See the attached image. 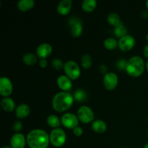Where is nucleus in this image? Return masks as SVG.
Segmentation results:
<instances>
[{"instance_id": "nucleus-1", "label": "nucleus", "mask_w": 148, "mask_h": 148, "mask_svg": "<svg viewBox=\"0 0 148 148\" xmlns=\"http://www.w3.org/2000/svg\"><path fill=\"white\" fill-rule=\"evenodd\" d=\"M27 145L30 148H47L50 140L46 132L43 130H33L26 137Z\"/></svg>"}, {"instance_id": "nucleus-2", "label": "nucleus", "mask_w": 148, "mask_h": 148, "mask_svg": "<svg viewBox=\"0 0 148 148\" xmlns=\"http://www.w3.org/2000/svg\"><path fill=\"white\" fill-rule=\"evenodd\" d=\"M74 96L68 92H59L52 100V106L56 111L63 112L69 109L74 102Z\"/></svg>"}, {"instance_id": "nucleus-3", "label": "nucleus", "mask_w": 148, "mask_h": 148, "mask_svg": "<svg viewBox=\"0 0 148 148\" xmlns=\"http://www.w3.org/2000/svg\"><path fill=\"white\" fill-rule=\"evenodd\" d=\"M125 69L130 76L133 77H140L144 72V61L140 56H133L127 62Z\"/></svg>"}, {"instance_id": "nucleus-4", "label": "nucleus", "mask_w": 148, "mask_h": 148, "mask_svg": "<svg viewBox=\"0 0 148 148\" xmlns=\"http://www.w3.org/2000/svg\"><path fill=\"white\" fill-rule=\"evenodd\" d=\"M49 140L52 145L56 147H60L66 143V136L64 131L62 129H53L50 133Z\"/></svg>"}, {"instance_id": "nucleus-5", "label": "nucleus", "mask_w": 148, "mask_h": 148, "mask_svg": "<svg viewBox=\"0 0 148 148\" xmlns=\"http://www.w3.org/2000/svg\"><path fill=\"white\" fill-rule=\"evenodd\" d=\"M64 70L66 76L71 79H77L80 76L81 71L77 63L74 61H68L64 64Z\"/></svg>"}, {"instance_id": "nucleus-6", "label": "nucleus", "mask_w": 148, "mask_h": 148, "mask_svg": "<svg viewBox=\"0 0 148 148\" xmlns=\"http://www.w3.org/2000/svg\"><path fill=\"white\" fill-rule=\"evenodd\" d=\"M77 117L79 121H82V123L88 124L94 119V113L90 107L82 106L79 107V108L78 109Z\"/></svg>"}, {"instance_id": "nucleus-7", "label": "nucleus", "mask_w": 148, "mask_h": 148, "mask_svg": "<svg viewBox=\"0 0 148 148\" xmlns=\"http://www.w3.org/2000/svg\"><path fill=\"white\" fill-rule=\"evenodd\" d=\"M61 122H62V125L66 128L74 130L78 127L79 119L72 113H66L62 116Z\"/></svg>"}, {"instance_id": "nucleus-8", "label": "nucleus", "mask_w": 148, "mask_h": 148, "mask_svg": "<svg viewBox=\"0 0 148 148\" xmlns=\"http://www.w3.org/2000/svg\"><path fill=\"white\" fill-rule=\"evenodd\" d=\"M135 45V39L130 35H127L119 39L118 46L123 51H128L131 50Z\"/></svg>"}, {"instance_id": "nucleus-9", "label": "nucleus", "mask_w": 148, "mask_h": 148, "mask_svg": "<svg viewBox=\"0 0 148 148\" xmlns=\"http://www.w3.org/2000/svg\"><path fill=\"white\" fill-rule=\"evenodd\" d=\"M119 82V78L114 72H109L104 75L103 84L105 88L108 90H112L116 88Z\"/></svg>"}, {"instance_id": "nucleus-10", "label": "nucleus", "mask_w": 148, "mask_h": 148, "mask_svg": "<svg viewBox=\"0 0 148 148\" xmlns=\"http://www.w3.org/2000/svg\"><path fill=\"white\" fill-rule=\"evenodd\" d=\"M12 83L9 78L2 77L0 78V94L7 98L12 92Z\"/></svg>"}, {"instance_id": "nucleus-11", "label": "nucleus", "mask_w": 148, "mask_h": 148, "mask_svg": "<svg viewBox=\"0 0 148 148\" xmlns=\"http://www.w3.org/2000/svg\"><path fill=\"white\" fill-rule=\"evenodd\" d=\"M27 143L25 136L21 133H16L10 140V145L12 148H25Z\"/></svg>"}, {"instance_id": "nucleus-12", "label": "nucleus", "mask_w": 148, "mask_h": 148, "mask_svg": "<svg viewBox=\"0 0 148 148\" xmlns=\"http://www.w3.org/2000/svg\"><path fill=\"white\" fill-rule=\"evenodd\" d=\"M69 23L71 26V34L72 35V36L75 38L80 36L83 30L80 20H78L77 18H73L70 20Z\"/></svg>"}, {"instance_id": "nucleus-13", "label": "nucleus", "mask_w": 148, "mask_h": 148, "mask_svg": "<svg viewBox=\"0 0 148 148\" xmlns=\"http://www.w3.org/2000/svg\"><path fill=\"white\" fill-rule=\"evenodd\" d=\"M52 53V46L49 43H42L39 45L36 50L37 56L41 59H46Z\"/></svg>"}, {"instance_id": "nucleus-14", "label": "nucleus", "mask_w": 148, "mask_h": 148, "mask_svg": "<svg viewBox=\"0 0 148 148\" xmlns=\"http://www.w3.org/2000/svg\"><path fill=\"white\" fill-rule=\"evenodd\" d=\"M57 85L60 89L64 92L69 90L72 87V82L70 78L66 75H61L57 79Z\"/></svg>"}, {"instance_id": "nucleus-15", "label": "nucleus", "mask_w": 148, "mask_h": 148, "mask_svg": "<svg viewBox=\"0 0 148 148\" xmlns=\"http://www.w3.org/2000/svg\"><path fill=\"white\" fill-rule=\"evenodd\" d=\"M72 5V1L71 0H62L58 4L56 10L60 14L66 15L70 12Z\"/></svg>"}, {"instance_id": "nucleus-16", "label": "nucleus", "mask_w": 148, "mask_h": 148, "mask_svg": "<svg viewBox=\"0 0 148 148\" xmlns=\"http://www.w3.org/2000/svg\"><path fill=\"white\" fill-rule=\"evenodd\" d=\"M30 108L27 104H20L15 110V115L19 119H25L30 114Z\"/></svg>"}, {"instance_id": "nucleus-17", "label": "nucleus", "mask_w": 148, "mask_h": 148, "mask_svg": "<svg viewBox=\"0 0 148 148\" xmlns=\"http://www.w3.org/2000/svg\"><path fill=\"white\" fill-rule=\"evenodd\" d=\"M1 106L7 112H12L15 108V103L11 98H4L1 101Z\"/></svg>"}, {"instance_id": "nucleus-18", "label": "nucleus", "mask_w": 148, "mask_h": 148, "mask_svg": "<svg viewBox=\"0 0 148 148\" xmlns=\"http://www.w3.org/2000/svg\"><path fill=\"white\" fill-rule=\"evenodd\" d=\"M35 1L33 0H20L17 2V7L22 12H26L33 7Z\"/></svg>"}, {"instance_id": "nucleus-19", "label": "nucleus", "mask_w": 148, "mask_h": 148, "mask_svg": "<svg viewBox=\"0 0 148 148\" xmlns=\"http://www.w3.org/2000/svg\"><path fill=\"white\" fill-rule=\"evenodd\" d=\"M92 129L97 133H104L107 129L106 124L103 120H96L92 124Z\"/></svg>"}, {"instance_id": "nucleus-20", "label": "nucleus", "mask_w": 148, "mask_h": 148, "mask_svg": "<svg viewBox=\"0 0 148 148\" xmlns=\"http://www.w3.org/2000/svg\"><path fill=\"white\" fill-rule=\"evenodd\" d=\"M96 5L95 0H84L82 3V8L86 12H91L95 10Z\"/></svg>"}, {"instance_id": "nucleus-21", "label": "nucleus", "mask_w": 148, "mask_h": 148, "mask_svg": "<svg viewBox=\"0 0 148 148\" xmlns=\"http://www.w3.org/2000/svg\"><path fill=\"white\" fill-rule=\"evenodd\" d=\"M107 20H108V23L113 26L117 27L121 23V20H120V17L118 14L116 13H110L108 14V17H107Z\"/></svg>"}, {"instance_id": "nucleus-22", "label": "nucleus", "mask_w": 148, "mask_h": 148, "mask_svg": "<svg viewBox=\"0 0 148 148\" xmlns=\"http://www.w3.org/2000/svg\"><path fill=\"white\" fill-rule=\"evenodd\" d=\"M23 61L26 65L31 66V65L36 64L37 62V57L33 53H27L23 56Z\"/></svg>"}, {"instance_id": "nucleus-23", "label": "nucleus", "mask_w": 148, "mask_h": 148, "mask_svg": "<svg viewBox=\"0 0 148 148\" xmlns=\"http://www.w3.org/2000/svg\"><path fill=\"white\" fill-rule=\"evenodd\" d=\"M47 123L51 127L56 129L59 128L61 124V121L59 120V117L56 115H50L47 118Z\"/></svg>"}, {"instance_id": "nucleus-24", "label": "nucleus", "mask_w": 148, "mask_h": 148, "mask_svg": "<svg viewBox=\"0 0 148 148\" xmlns=\"http://www.w3.org/2000/svg\"><path fill=\"white\" fill-rule=\"evenodd\" d=\"M114 33H115V36H116V37L121 38L124 37V36H127V28H126L125 26H124V25L121 23L119 25H118L117 27H115V29H114Z\"/></svg>"}, {"instance_id": "nucleus-25", "label": "nucleus", "mask_w": 148, "mask_h": 148, "mask_svg": "<svg viewBox=\"0 0 148 148\" xmlns=\"http://www.w3.org/2000/svg\"><path fill=\"white\" fill-rule=\"evenodd\" d=\"M104 46L106 49L108 50H114L118 46V43L116 40V39L113 38H108L104 40Z\"/></svg>"}, {"instance_id": "nucleus-26", "label": "nucleus", "mask_w": 148, "mask_h": 148, "mask_svg": "<svg viewBox=\"0 0 148 148\" xmlns=\"http://www.w3.org/2000/svg\"><path fill=\"white\" fill-rule=\"evenodd\" d=\"M81 64L85 69H90L92 66V58L89 54H85L81 58Z\"/></svg>"}, {"instance_id": "nucleus-27", "label": "nucleus", "mask_w": 148, "mask_h": 148, "mask_svg": "<svg viewBox=\"0 0 148 148\" xmlns=\"http://www.w3.org/2000/svg\"><path fill=\"white\" fill-rule=\"evenodd\" d=\"M74 98L77 101H84L87 98V94L83 90L78 89L74 94Z\"/></svg>"}, {"instance_id": "nucleus-28", "label": "nucleus", "mask_w": 148, "mask_h": 148, "mask_svg": "<svg viewBox=\"0 0 148 148\" xmlns=\"http://www.w3.org/2000/svg\"><path fill=\"white\" fill-rule=\"evenodd\" d=\"M51 65L55 69H56V70H60V69H62V68H64V63L62 62V61L59 59H53V62H52L51 63Z\"/></svg>"}, {"instance_id": "nucleus-29", "label": "nucleus", "mask_w": 148, "mask_h": 148, "mask_svg": "<svg viewBox=\"0 0 148 148\" xmlns=\"http://www.w3.org/2000/svg\"><path fill=\"white\" fill-rule=\"evenodd\" d=\"M22 127H23V125H22V123L20 121H16L13 125V129L17 132H18L22 130Z\"/></svg>"}, {"instance_id": "nucleus-30", "label": "nucleus", "mask_w": 148, "mask_h": 148, "mask_svg": "<svg viewBox=\"0 0 148 148\" xmlns=\"http://www.w3.org/2000/svg\"><path fill=\"white\" fill-rule=\"evenodd\" d=\"M73 133L75 135L77 136V137H79V136L82 135V133H83V130H82V129L81 128V127H76V128L74 129Z\"/></svg>"}, {"instance_id": "nucleus-31", "label": "nucleus", "mask_w": 148, "mask_h": 148, "mask_svg": "<svg viewBox=\"0 0 148 148\" xmlns=\"http://www.w3.org/2000/svg\"><path fill=\"white\" fill-rule=\"evenodd\" d=\"M127 63V62H126L125 60H123V59H122V60H120L119 62H118V66L120 68V69H124V68L126 69Z\"/></svg>"}, {"instance_id": "nucleus-32", "label": "nucleus", "mask_w": 148, "mask_h": 148, "mask_svg": "<svg viewBox=\"0 0 148 148\" xmlns=\"http://www.w3.org/2000/svg\"><path fill=\"white\" fill-rule=\"evenodd\" d=\"M39 65H40V67L45 68L48 65V62L46 59H40V61L39 62Z\"/></svg>"}, {"instance_id": "nucleus-33", "label": "nucleus", "mask_w": 148, "mask_h": 148, "mask_svg": "<svg viewBox=\"0 0 148 148\" xmlns=\"http://www.w3.org/2000/svg\"><path fill=\"white\" fill-rule=\"evenodd\" d=\"M143 53L145 57L148 58V44L146 45L145 47L144 48V51H143Z\"/></svg>"}, {"instance_id": "nucleus-34", "label": "nucleus", "mask_w": 148, "mask_h": 148, "mask_svg": "<svg viewBox=\"0 0 148 148\" xmlns=\"http://www.w3.org/2000/svg\"><path fill=\"white\" fill-rule=\"evenodd\" d=\"M146 69H147V70L148 71V61L147 62V63H146Z\"/></svg>"}, {"instance_id": "nucleus-35", "label": "nucleus", "mask_w": 148, "mask_h": 148, "mask_svg": "<svg viewBox=\"0 0 148 148\" xmlns=\"http://www.w3.org/2000/svg\"><path fill=\"white\" fill-rule=\"evenodd\" d=\"M2 148H12V147H10V146H4Z\"/></svg>"}, {"instance_id": "nucleus-36", "label": "nucleus", "mask_w": 148, "mask_h": 148, "mask_svg": "<svg viewBox=\"0 0 148 148\" xmlns=\"http://www.w3.org/2000/svg\"><path fill=\"white\" fill-rule=\"evenodd\" d=\"M144 148H148V143H147V144L145 145V147H144Z\"/></svg>"}, {"instance_id": "nucleus-37", "label": "nucleus", "mask_w": 148, "mask_h": 148, "mask_svg": "<svg viewBox=\"0 0 148 148\" xmlns=\"http://www.w3.org/2000/svg\"><path fill=\"white\" fill-rule=\"evenodd\" d=\"M146 7H147V8L148 10V1H147V2H146Z\"/></svg>"}, {"instance_id": "nucleus-38", "label": "nucleus", "mask_w": 148, "mask_h": 148, "mask_svg": "<svg viewBox=\"0 0 148 148\" xmlns=\"http://www.w3.org/2000/svg\"><path fill=\"white\" fill-rule=\"evenodd\" d=\"M146 39H147V40H148V34L147 35V36H146Z\"/></svg>"}, {"instance_id": "nucleus-39", "label": "nucleus", "mask_w": 148, "mask_h": 148, "mask_svg": "<svg viewBox=\"0 0 148 148\" xmlns=\"http://www.w3.org/2000/svg\"><path fill=\"white\" fill-rule=\"evenodd\" d=\"M147 136H148V130H147Z\"/></svg>"}, {"instance_id": "nucleus-40", "label": "nucleus", "mask_w": 148, "mask_h": 148, "mask_svg": "<svg viewBox=\"0 0 148 148\" xmlns=\"http://www.w3.org/2000/svg\"><path fill=\"white\" fill-rule=\"evenodd\" d=\"M122 148H127V147H122Z\"/></svg>"}, {"instance_id": "nucleus-41", "label": "nucleus", "mask_w": 148, "mask_h": 148, "mask_svg": "<svg viewBox=\"0 0 148 148\" xmlns=\"http://www.w3.org/2000/svg\"><path fill=\"white\" fill-rule=\"evenodd\" d=\"M147 121H148V118H147Z\"/></svg>"}]
</instances>
